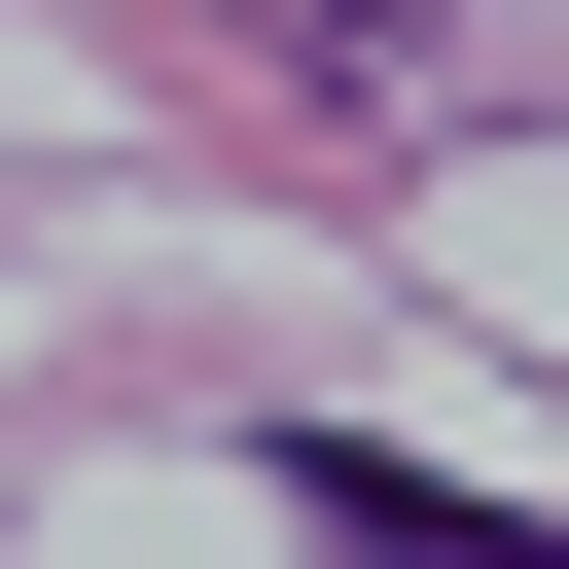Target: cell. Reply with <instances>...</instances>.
<instances>
[{
  "mask_svg": "<svg viewBox=\"0 0 569 569\" xmlns=\"http://www.w3.org/2000/svg\"><path fill=\"white\" fill-rule=\"evenodd\" d=\"M320 36H462V0H320Z\"/></svg>",
  "mask_w": 569,
  "mask_h": 569,
  "instance_id": "obj_2",
  "label": "cell"
},
{
  "mask_svg": "<svg viewBox=\"0 0 569 569\" xmlns=\"http://www.w3.org/2000/svg\"><path fill=\"white\" fill-rule=\"evenodd\" d=\"M284 533H320V569H569V533H498V498H427V462H356V427H284Z\"/></svg>",
  "mask_w": 569,
  "mask_h": 569,
  "instance_id": "obj_1",
  "label": "cell"
}]
</instances>
